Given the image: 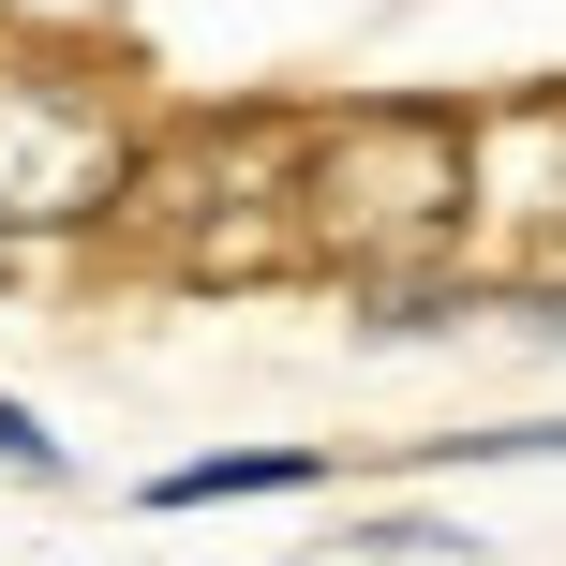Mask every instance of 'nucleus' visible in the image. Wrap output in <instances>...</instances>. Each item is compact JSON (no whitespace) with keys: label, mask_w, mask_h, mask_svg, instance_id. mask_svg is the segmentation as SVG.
I'll use <instances>...</instances> for the list:
<instances>
[{"label":"nucleus","mask_w":566,"mask_h":566,"mask_svg":"<svg viewBox=\"0 0 566 566\" xmlns=\"http://www.w3.org/2000/svg\"><path fill=\"white\" fill-rule=\"evenodd\" d=\"M298 224L313 254H343L358 283H418L462 269V224H478V119L432 105H358L298 149Z\"/></svg>","instance_id":"obj_1"},{"label":"nucleus","mask_w":566,"mask_h":566,"mask_svg":"<svg viewBox=\"0 0 566 566\" xmlns=\"http://www.w3.org/2000/svg\"><path fill=\"white\" fill-rule=\"evenodd\" d=\"M462 462H566V418H522V432H462Z\"/></svg>","instance_id":"obj_4"},{"label":"nucleus","mask_w":566,"mask_h":566,"mask_svg":"<svg viewBox=\"0 0 566 566\" xmlns=\"http://www.w3.org/2000/svg\"><path fill=\"white\" fill-rule=\"evenodd\" d=\"M313 478H328L313 448H209V462H165L149 507H239V492H313Z\"/></svg>","instance_id":"obj_3"},{"label":"nucleus","mask_w":566,"mask_h":566,"mask_svg":"<svg viewBox=\"0 0 566 566\" xmlns=\"http://www.w3.org/2000/svg\"><path fill=\"white\" fill-rule=\"evenodd\" d=\"M343 552H478V537H448V522H358Z\"/></svg>","instance_id":"obj_6"},{"label":"nucleus","mask_w":566,"mask_h":566,"mask_svg":"<svg viewBox=\"0 0 566 566\" xmlns=\"http://www.w3.org/2000/svg\"><path fill=\"white\" fill-rule=\"evenodd\" d=\"M0 462H15V478H60V432L30 418V402H0Z\"/></svg>","instance_id":"obj_5"},{"label":"nucleus","mask_w":566,"mask_h":566,"mask_svg":"<svg viewBox=\"0 0 566 566\" xmlns=\"http://www.w3.org/2000/svg\"><path fill=\"white\" fill-rule=\"evenodd\" d=\"M149 179L135 119L60 60H0V239H60V224H119Z\"/></svg>","instance_id":"obj_2"}]
</instances>
